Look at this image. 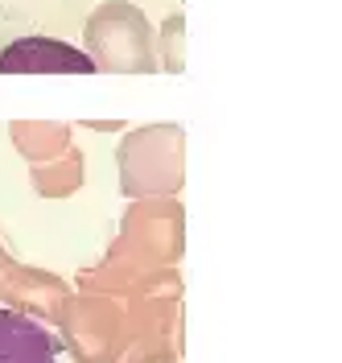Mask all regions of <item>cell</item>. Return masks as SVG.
I'll return each instance as SVG.
<instances>
[{
  "label": "cell",
  "mask_w": 342,
  "mask_h": 363,
  "mask_svg": "<svg viewBox=\"0 0 342 363\" xmlns=\"http://www.w3.org/2000/svg\"><path fill=\"white\" fill-rule=\"evenodd\" d=\"M62 339L46 322L0 306V363H58Z\"/></svg>",
  "instance_id": "6da1fadb"
},
{
  "label": "cell",
  "mask_w": 342,
  "mask_h": 363,
  "mask_svg": "<svg viewBox=\"0 0 342 363\" xmlns=\"http://www.w3.org/2000/svg\"><path fill=\"white\" fill-rule=\"evenodd\" d=\"M83 70V74H95V62L79 50H67L62 42H46V54H42V38H25L17 50H4L0 54V74L8 70Z\"/></svg>",
  "instance_id": "7a4b0ae2"
}]
</instances>
